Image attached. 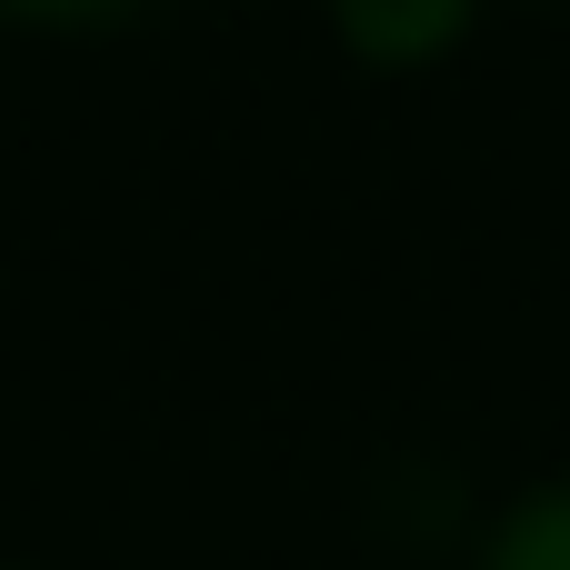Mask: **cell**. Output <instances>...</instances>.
<instances>
[{
  "mask_svg": "<svg viewBox=\"0 0 570 570\" xmlns=\"http://www.w3.org/2000/svg\"><path fill=\"white\" fill-rule=\"evenodd\" d=\"M471 10L481 0H341V40L381 70H421L471 30Z\"/></svg>",
  "mask_w": 570,
  "mask_h": 570,
  "instance_id": "obj_1",
  "label": "cell"
},
{
  "mask_svg": "<svg viewBox=\"0 0 570 570\" xmlns=\"http://www.w3.org/2000/svg\"><path fill=\"white\" fill-rule=\"evenodd\" d=\"M481 570H570V481L511 501L501 531L481 541Z\"/></svg>",
  "mask_w": 570,
  "mask_h": 570,
  "instance_id": "obj_2",
  "label": "cell"
},
{
  "mask_svg": "<svg viewBox=\"0 0 570 570\" xmlns=\"http://www.w3.org/2000/svg\"><path fill=\"white\" fill-rule=\"evenodd\" d=\"M0 10H20V20H120L140 0H0Z\"/></svg>",
  "mask_w": 570,
  "mask_h": 570,
  "instance_id": "obj_3",
  "label": "cell"
}]
</instances>
